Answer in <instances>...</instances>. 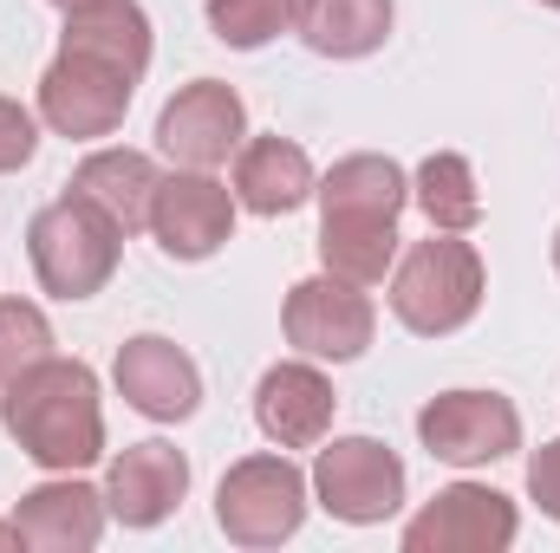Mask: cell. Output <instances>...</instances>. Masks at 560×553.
I'll return each instance as SVG.
<instances>
[{
  "label": "cell",
  "mask_w": 560,
  "mask_h": 553,
  "mask_svg": "<svg viewBox=\"0 0 560 553\" xmlns=\"http://www.w3.org/2000/svg\"><path fill=\"white\" fill-rule=\"evenodd\" d=\"M7 430L20 449L46 469H85L105 449V416H98V385L85 365L39 358L7 385Z\"/></svg>",
  "instance_id": "6da1fadb"
},
{
  "label": "cell",
  "mask_w": 560,
  "mask_h": 553,
  "mask_svg": "<svg viewBox=\"0 0 560 553\" xmlns=\"http://www.w3.org/2000/svg\"><path fill=\"white\" fill-rule=\"evenodd\" d=\"M118 222L98 209V202H85L79 189L72 196H59L52 209H39L33 215V235H26V248H33V268L46 280V293H59V299H85V293H98L112 268H118Z\"/></svg>",
  "instance_id": "7a4b0ae2"
},
{
  "label": "cell",
  "mask_w": 560,
  "mask_h": 553,
  "mask_svg": "<svg viewBox=\"0 0 560 553\" xmlns=\"http://www.w3.org/2000/svg\"><path fill=\"white\" fill-rule=\"evenodd\" d=\"M476 306H482V261L469 242H456L443 228L418 242L392 280V313L411 332H456Z\"/></svg>",
  "instance_id": "3957f363"
},
{
  "label": "cell",
  "mask_w": 560,
  "mask_h": 553,
  "mask_svg": "<svg viewBox=\"0 0 560 553\" xmlns=\"http://www.w3.org/2000/svg\"><path fill=\"white\" fill-rule=\"evenodd\" d=\"M215 515H222V534L229 541L275 548V541H287L300 528V515H306V482H300V469L287 456H248V462L229 469Z\"/></svg>",
  "instance_id": "277c9868"
},
{
  "label": "cell",
  "mask_w": 560,
  "mask_h": 553,
  "mask_svg": "<svg viewBox=\"0 0 560 553\" xmlns=\"http://www.w3.org/2000/svg\"><path fill=\"white\" fill-rule=\"evenodd\" d=\"M131 72L105 66V59H85V52H59L52 72L39 79V111L52 131L66 138H112L125 125V105H131Z\"/></svg>",
  "instance_id": "5b68a950"
},
{
  "label": "cell",
  "mask_w": 560,
  "mask_h": 553,
  "mask_svg": "<svg viewBox=\"0 0 560 553\" xmlns=\"http://www.w3.org/2000/svg\"><path fill=\"white\" fill-rule=\"evenodd\" d=\"M313 482H319V502L339 521H385L405 502V462L372 436H346V443L319 449Z\"/></svg>",
  "instance_id": "8992f818"
},
{
  "label": "cell",
  "mask_w": 560,
  "mask_h": 553,
  "mask_svg": "<svg viewBox=\"0 0 560 553\" xmlns=\"http://www.w3.org/2000/svg\"><path fill=\"white\" fill-rule=\"evenodd\" d=\"M418 430H423V443H430V456H443L456 469L495 462V456H509L522 443V416L495 391H450V398H436L418 416Z\"/></svg>",
  "instance_id": "52a82bcc"
},
{
  "label": "cell",
  "mask_w": 560,
  "mask_h": 553,
  "mask_svg": "<svg viewBox=\"0 0 560 553\" xmlns=\"http://www.w3.org/2000/svg\"><path fill=\"white\" fill-rule=\"evenodd\" d=\"M287 339L306 358H359L372 345V306L352 280H300L287 299Z\"/></svg>",
  "instance_id": "ba28073f"
},
{
  "label": "cell",
  "mask_w": 560,
  "mask_h": 553,
  "mask_svg": "<svg viewBox=\"0 0 560 553\" xmlns=\"http://www.w3.org/2000/svg\"><path fill=\"white\" fill-rule=\"evenodd\" d=\"M150 228H156L163 255H176V261H202V255H215V248L229 242V228H235V196H229L215 176H202V169L170 176V183H156Z\"/></svg>",
  "instance_id": "9c48e42d"
},
{
  "label": "cell",
  "mask_w": 560,
  "mask_h": 553,
  "mask_svg": "<svg viewBox=\"0 0 560 553\" xmlns=\"http://www.w3.org/2000/svg\"><path fill=\"white\" fill-rule=\"evenodd\" d=\"M515 541V508L495 489H450L405 528L411 553H495Z\"/></svg>",
  "instance_id": "30bf717a"
},
{
  "label": "cell",
  "mask_w": 560,
  "mask_h": 553,
  "mask_svg": "<svg viewBox=\"0 0 560 553\" xmlns=\"http://www.w3.org/2000/svg\"><path fill=\"white\" fill-rule=\"evenodd\" d=\"M156 143L189 163V169H215L229 163V150H242V98L215 79H196L189 92H176L163 105V125H156Z\"/></svg>",
  "instance_id": "8fae6325"
},
{
  "label": "cell",
  "mask_w": 560,
  "mask_h": 553,
  "mask_svg": "<svg viewBox=\"0 0 560 553\" xmlns=\"http://www.w3.org/2000/svg\"><path fill=\"white\" fill-rule=\"evenodd\" d=\"M255 416H261V430L280 449H313L326 436V423H332V385L313 365H275L261 378Z\"/></svg>",
  "instance_id": "7c38bea8"
},
{
  "label": "cell",
  "mask_w": 560,
  "mask_h": 553,
  "mask_svg": "<svg viewBox=\"0 0 560 553\" xmlns=\"http://www.w3.org/2000/svg\"><path fill=\"white\" fill-rule=\"evenodd\" d=\"M118 391L143 416H189L196 398H202V378H196V365L170 339H131L118 352Z\"/></svg>",
  "instance_id": "4fadbf2b"
},
{
  "label": "cell",
  "mask_w": 560,
  "mask_h": 553,
  "mask_svg": "<svg viewBox=\"0 0 560 553\" xmlns=\"http://www.w3.org/2000/svg\"><path fill=\"white\" fill-rule=\"evenodd\" d=\"M189 489V462L170 449V443H138L112 462V515L131 521V528H150L163 521Z\"/></svg>",
  "instance_id": "5bb4252c"
},
{
  "label": "cell",
  "mask_w": 560,
  "mask_h": 553,
  "mask_svg": "<svg viewBox=\"0 0 560 553\" xmlns=\"http://www.w3.org/2000/svg\"><path fill=\"white\" fill-rule=\"evenodd\" d=\"M66 52L105 59V66L143 79V66H150V26H143L138 0H85V7H72V20H66Z\"/></svg>",
  "instance_id": "9a60e30c"
},
{
  "label": "cell",
  "mask_w": 560,
  "mask_h": 553,
  "mask_svg": "<svg viewBox=\"0 0 560 553\" xmlns=\"http://www.w3.org/2000/svg\"><path fill=\"white\" fill-rule=\"evenodd\" d=\"M156 183H163V176L150 169V156H138V150H98V156H85L79 176H72V189H79L85 202H98L125 235H131V228H150Z\"/></svg>",
  "instance_id": "2e32d148"
},
{
  "label": "cell",
  "mask_w": 560,
  "mask_h": 553,
  "mask_svg": "<svg viewBox=\"0 0 560 553\" xmlns=\"http://www.w3.org/2000/svg\"><path fill=\"white\" fill-rule=\"evenodd\" d=\"M306 189H313V163H306L300 143H287V138H255L242 150V163H235V196H242L255 215H287V209H300Z\"/></svg>",
  "instance_id": "e0dca14e"
},
{
  "label": "cell",
  "mask_w": 560,
  "mask_h": 553,
  "mask_svg": "<svg viewBox=\"0 0 560 553\" xmlns=\"http://www.w3.org/2000/svg\"><path fill=\"white\" fill-rule=\"evenodd\" d=\"M13 528H20L26 548H92L98 528H105V508H98L92 489H79V482H52V489H33V495L20 502Z\"/></svg>",
  "instance_id": "ac0fdd59"
},
{
  "label": "cell",
  "mask_w": 560,
  "mask_h": 553,
  "mask_svg": "<svg viewBox=\"0 0 560 553\" xmlns=\"http://www.w3.org/2000/svg\"><path fill=\"white\" fill-rule=\"evenodd\" d=\"M293 20L313 52L359 59L392 33V0H293Z\"/></svg>",
  "instance_id": "d6986e66"
},
{
  "label": "cell",
  "mask_w": 560,
  "mask_h": 553,
  "mask_svg": "<svg viewBox=\"0 0 560 553\" xmlns=\"http://www.w3.org/2000/svg\"><path fill=\"white\" fill-rule=\"evenodd\" d=\"M319 255H326V268L339 280L372 286V280H385L392 255H398V222L392 215H326Z\"/></svg>",
  "instance_id": "ffe728a7"
},
{
  "label": "cell",
  "mask_w": 560,
  "mask_h": 553,
  "mask_svg": "<svg viewBox=\"0 0 560 553\" xmlns=\"http://www.w3.org/2000/svg\"><path fill=\"white\" fill-rule=\"evenodd\" d=\"M319 202H326V215H392L398 222V209H405V169L392 156H346L326 176Z\"/></svg>",
  "instance_id": "44dd1931"
},
{
  "label": "cell",
  "mask_w": 560,
  "mask_h": 553,
  "mask_svg": "<svg viewBox=\"0 0 560 553\" xmlns=\"http://www.w3.org/2000/svg\"><path fill=\"white\" fill-rule=\"evenodd\" d=\"M418 202H423V215H430V228H443V235H463V228L482 222V196H476V176H469L463 156H430L423 163Z\"/></svg>",
  "instance_id": "7402d4cb"
},
{
  "label": "cell",
  "mask_w": 560,
  "mask_h": 553,
  "mask_svg": "<svg viewBox=\"0 0 560 553\" xmlns=\"http://www.w3.org/2000/svg\"><path fill=\"white\" fill-rule=\"evenodd\" d=\"M39 358H52V326L39 319V306L0 299V385H13L20 372H33Z\"/></svg>",
  "instance_id": "603a6c76"
},
{
  "label": "cell",
  "mask_w": 560,
  "mask_h": 553,
  "mask_svg": "<svg viewBox=\"0 0 560 553\" xmlns=\"http://www.w3.org/2000/svg\"><path fill=\"white\" fill-rule=\"evenodd\" d=\"M293 20V0H209V26L229 46H261Z\"/></svg>",
  "instance_id": "cb8c5ba5"
},
{
  "label": "cell",
  "mask_w": 560,
  "mask_h": 553,
  "mask_svg": "<svg viewBox=\"0 0 560 553\" xmlns=\"http://www.w3.org/2000/svg\"><path fill=\"white\" fill-rule=\"evenodd\" d=\"M33 118L13 105V98H0V169H20L26 156H33Z\"/></svg>",
  "instance_id": "d4e9b609"
},
{
  "label": "cell",
  "mask_w": 560,
  "mask_h": 553,
  "mask_svg": "<svg viewBox=\"0 0 560 553\" xmlns=\"http://www.w3.org/2000/svg\"><path fill=\"white\" fill-rule=\"evenodd\" d=\"M528 489H535V502L560 521V443H548V449L528 462Z\"/></svg>",
  "instance_id": "484cf974"
},
{
  "label": "cell",
  "mask_w": 560,
  "mask_h": 553,
  "mask_svg": "<svg viewBox=\"0 0 560 553\" xmlns=\"http://www.w3.org/2000/svg\"><path fill=\"white\" fill-rule=\"evenodd\" d=\"M59 7H66V13H72V7H85V0H59Z\"/></svg>",
  "instance_id": "4316f807"
},
{
  "label": "cell",
  "mask_w": 560,
  "mask_h": 553,
  "mask_svg": "<svg viewBox=\"0 0 560 553\" xmlns=\"http://www.w3.org/2000/svg\"><path fill=\"white\" fill-rule=\"evenodd\" d=\"M555 268H560V235H555Z\"/></svg>",
  "instance_id": "83f0119b"
},
{
  "label": "cell",
  "mask_w": 560,
  "mask_h": 553,
  "mask_svg": "<svg viewBox=\"0 0 560 553\" xmlns=\"http://www.w3.org/2000/svg\"><path fill=\"white\" fill-rule=\"evenodd\" d=\"M548 7H560V0H548Z\"/></svg>",
  "instance_id": "f1b7e54d"
}]
</instances>
